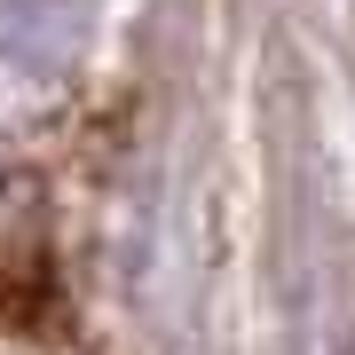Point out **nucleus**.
Returning <instances> with one entry per match:
<instances>
[{
  "mask_svg": "<svg viewBox=\"0 0 355 355\" xmlns=\"http://www.w3.org/2000/svg\"><path fill=\"white\" fill-rule=\"evenodd\" d=\"M79 16V0H0V24H24V40H40V32H64Z\"/></svg>",
  "mask_w": 355,
  "mask_h": 355,
  "instance_id": "nucleus-1",
  "label": "nucleus"
}]
</instances>
